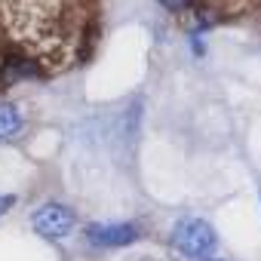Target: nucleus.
<instances>
[{
	"mask_svg": "<svg viewBox=\"0 0 261 261\" xmlns=\"http://www.w3.org/2000/svg\"><path fill=\"white\" fill-rule=\"evenodd\" d=\"M0 25L43 65H65L80 40L77 0H0Z\"/></svg>",
	"mask_w": 261,
	"mask_h": 261,
	"instance_id": "obj_1",
	"label": "nucleus"
},
{
	"mask_svg": "<svg viewBox=\"0 0 261 261\" xmlns=\"http://www.w3.org/2000/svg\"><path fill=\"white\" fill-rule=\"evenodd\" d=\"M172 246L188 261H212L218 252V233L206 218L185 215L172 227Z\"/></svg>",
	"mask_w": 261,
	"mask_h": 261,
	"instance_id": "obj_2",
	"label": "nucleus"
},
{
	"mask_svg": "<svg viewBox=\"0 0 261 261\" xmlns=\"http://www.w3.org/2000/svg\"><path fill=\"white\" fill-rule=\"evenodd\" d=\"M31 224H34V230L43 237V240H68L71 233H74V227H77V215H74V209L71 206H65V203H43V206H37L34 209V215H31Z\"/></svg>",
	"mask_w": 261,
	"mask_h": 261,
	"instance_id": "obj_3",
	"label": "nucleus"
},
{
	"mask_svg": "<svg viewBox=\"0 0 261 261\" xmlns=\"http://www.w3.org/2000/svg\"><path fill=\"white\" fill-rule=\"evenodd\" d=\"M139 224L133 221H95L86 227V240L89 246L98 249H120V246H133L139 240Z\"/></svg>",
	"mask_w": 261,
	"mask_h": 261,
	"instance_id": "obj_4",
	"label": "nucleus"
},
{
	"mask_svg": "<svg viewBox=\"0 0 261 261\" xmlns=\"http://www.w3.org/2000/svg\"><path fill=\"white\" fill-rule=\"evenodd\" d=\"M25 129V117L13 101H0V145L4 142H16Z\"/></svg>",
	"mask_w": 261,
	"mask_h": 261,
	"instance_id": "obj_5",
	"label": "nucleus"
},
{
	"mask_svg": "<svg viewBox=\"0 0 261 261\" xmlns=\"http://www.w3.org/2000/svg\"><path fill=\"white\" fill-rule=\"evenodd\" d=\"M157 4H160L166 13H175V16H181V13H191V10L197 7V0H157Z\"/></svg>",
	"mask_w": 261,
	"mask_h": 261,
	"instance_id": "obj_6",
	"label": "nucleus"
},
{
	"mask_svg": "<svg viewBox=\"0 0 261 261\" xmlns=\"http://www.w3.org/2000/svg\"><path fill=\"white\" fill-rule=\"evenodd\" d=\"M188 46H191V56H197V59L206 56V40L200 31H188Z\"/></svg>",
	"mask_w": 261,
	"mask_h": 261,
	"instance_id": "obj_7",
	"label": "nucleus"
},
{
	"mask_svg": "<svg viewBox=\"0 0 261 261\" xmlns=\"http://www.w3.org/2000/svg\"><path fill=\"white\" fill-rule=\"evenodd\" d=\"M13 206H16V197L13 194H0V215H7Z\"/></svg>",
	"mask_w": 261,
	"mask_h": 261,
	"instance_id": "obj_8",
	"label": "nucleus"
},
{
	"mask_svg": "<svg viewBox=\"0 0 261 261\" xmlns=\"http://www.w3.org/2000/svg\"><path fill=\"white\" fill-rule=\"evenodd\" d=\"M139 261H157V258H151V255H142V258H139Z\"/></svg>",
	"mask_w": 261,
	"mask_h": 261,
	"instance_id": "obj_9",
	"label": "nucleus"
},
{
	"mask_svg": "<svg viewBox=\"0 0 261 261\" xmlns=\"http://www.w3.org/2000/svg\"><path fill=\"white\" fill-rule=\"evenodd\" d=\"M212 261H227V258H212Z\"/></svg>",
	"mask_w": 261,
	"mask_h": 261,
	"instance_id": "obj_10",
	"label": "nucleus"
},
{
	"mask_svg": "<svg viewBox=\"0 0 261 261\" xmlns=\"http://www.w3.org/2000/svg\"><path fill=\"white\" fill-rule=\"evenodd\" d=\"M258 197H261V191H258Z\"/></svg>",
	"mask_w": 261,
	"mask_h": 261,
	"instance_id": "obj_11",
	"label": "nucleus"
}]
</instances>
